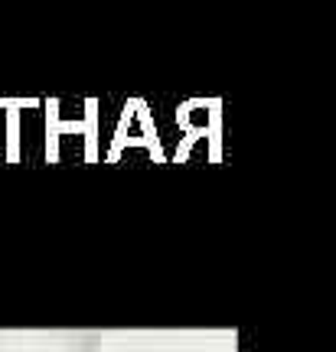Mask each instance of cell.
<instances>
[{
  "label": "cell",
  "mask_w": 336,
  "mask_h": 352,
  "mask_svg": "<svg viewBox=\"0 0 336 352\" xmlns=\"http://www.w3.org/2000/svg\"><path fill=\"white\" fill-rule=\"evenodd\" d=\"M92 329H0V352H101Z\"/></svg>",
  "instance_id": "cell-1"
}]
</instances>
